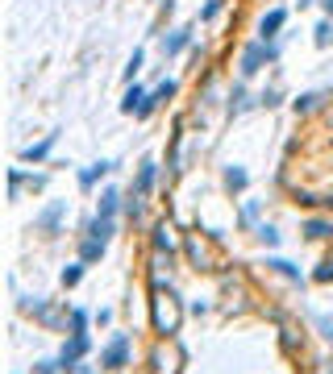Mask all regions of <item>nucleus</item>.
Masks as SVG:
<instances>
[{
  "mask_svg": "<svg viewBox=\"0 0 333 374\" xmlns=\"http://www.w3.org/2000/svg\"><path fill=\"white\" fill-rule=\"evenodd\" d=\"M180 316H184V308H180V295L171 291V287H154V308H150V325L154 333H163V337H171L175 328H180Z\"/></svg>",
  "mask_w": 333,
  "mask_h": 374,
  "instance_id": "obj_1",
  "label": "nucleus"
},
{
  "mask_svg": "<svg viewBox=\"0 0 333 374\" xmlns=\"http://www.w3.org/2000/svg\"><path fill=\"white\" fill-rule=\"evenodd\" d=\"M275 58H279V46H275V42H263V38H258V42H250V46L241 50V75H254V71H263V67H267V63H275Z\"/></svg>",
  "mask_w": 333,
  "mask_h": 374,
  "instance_id": "obj_2",
  "label": "nucleus"
},
{
  "mask_svg": "<svg viewBox=\"0 0 333 374\" xmlns=\"http://www.w3.org/2000/svg\"><path fill=\"white\" fill-rule=\"evenodd\" d=\"M92 349V337L84 333V337H71V341H63V349H58V362H63V374H75L80 370V362H84V354Z\"/></svg>",
  "mask_w": 333,
  "mask_h": 374,
  "instance_id": "obj_3",
  "label": "nucleus"
},
{
  "mask_svg": "<svg viewBox=\"0 0 333 374\" xmlns=\"http://www.w3.org/2000/svg\"><path fill=\"white\" fill-rule=\"evenodd\" d=\"M125 358H130V337H125V333H113V341L100 349V366H104V370H121Z\"/></svg>",
  "mask_w": 333,
  "mask_h": 374,
  "instance_id": "obj_4",
  "label": "nucleus"
},
{
  "mask_svg": "<svg viewBox=\"0 0 333 374\" xmlns=\"http://www.w3.org/2000/svg\"><path fill=\"white\" fill-rule=\"evenodd\" d=\"M180 92V84H175V79H167V84H158V88H154V92L146 96L142 100V108H138V112H134V117H138V121H146V117H150V112H154V108H158V104H163V100H171V96Z\"/></svg>",
  "mask_w": 333,
  "mask_h": 374,
  "instance_id": "obj_5",
  "label": "nucleus"
},
{
  "mask_svg": "<svg viewBox=\"0 0 333 374\" xmlns=\"http://www.w3.org/2000/svg\"><path fill=\"white\" fill-rule=\"evenodd\" d=\"M284 21H287V8H271V13L258 21V38H263V42H275L279 30H284Z\"/></svg>",
  "mask_w": 333,
  "mask_h": 374,
  "instance_id": "obj_6",
  "label": "nucleus"
},
{
  "mask_svg": "<svg viewBox=\"0 0 333 374\" xmlns=\"http://www.w3.org/2000/svg\"><path fill=\"white\" fill-rule=\"evenodd\" d=\"M108 171H117V162H113V158H100V162H92V167H84V171H80V187H84V191H92Z\"/></svg>",
  "mask_w": 333,
  "mask_h": 374,
  "instance_id": "obj_7",
  "label": "nucleus"
},
{
  "mask_svg": "<svg viewBox=\"0 0 333 374\" xmlns=\"http://www.w3.org/2000/svg\"><path fill=\"white\" fill-rule=\"evenodd\" d=\"M63 212H67V200H54L46 212H38V217H34V229H42V233H54V229H58V221H63Z\"/></svg>",
  "mask_w": 333,
  "mask_h": 374,
  "instance_id": "obj_8",
  "label": "nucleus"
},
{
  "mask_svg": "<svg viewBox=\"0 0 333 374\" xmlns=\"http://www.w3.org/2000/svg\"><path fill=\"white\" fill-rule=\"evenodd\" d=\"M42 183H46V175H25V171H17V167L8 171V195H13V200L21 195V187H42Z\"/></svg>",
  "mask_w": 333,
  "mask_h": 374,
  "instance_id": "obj_9",
  "label": "nucleus"
},
{
  "mask_svg": "<svg viewBox=\"0 0 333 374\" xmlns=\"http://www.w3.org/2000/svg\"><path fill=\"white\" fill-rule=\"evenodd\" d=\"M113 233H117V217H100V212H96V221L88 225V237L108 245V241H113Z\"/></svg>",
  "mask_w": 333,
  "mask_h": 374,
  "instance_id": "obj_10",
  "label": "nucleus"
},
{
  "mask_svg": "<svg viewBox=\"0 0 333 374\" xmlns=\"http://www.w3.org/2000/svg\"><path fill=\"white\" fill-rule=\"evenodd\" d=\"M54 141H58V134H46V138L42 141H34V146H25V150H21V158H25V162H42V158H46L50 150H54Z\"/></svg>",
  "mask_w": 333,
  "mask_h": 374,
  "instance_id": "obj_11",
  "label": "nucleus"
},
{
  "mask_svg": "<svg viewBox=\"0 0 333 374\" xmlns=\"http://www.w3.org/2000/svg\"><path fill=\"white\" fill-rule=\"evenodd\" d=\"M191 46V30H171V38H163V54L167 58H175L180 50Z\"/></svg>",
  "mask_w": 333,
  "mask_h": 374,
  "instance_id": "obj_12",
  "label": "nucleus"
},
{
  "mask_svg": "<svg viewBox=\"0 0 333 374\" xmlns=\"http://www.w3.org/2000/svg\"><path fill=\"white\" fill-rule=\"evenodd\" d=\"M154 179H158V162H154V158H146L142 167H138V183H134V191L146 195V191L154 187Z\"/></svg>",
  "mask_w": 333,
  "mask_h": 374,
  "instance_id": "obj_13",
  "label": "nucleus"
},
{
  "mask_svg": "<svg viewBox=\"0 0 333 374\" xmlns=\"http://www.w3.org/2000/svg\"><path fill=\"white\" fill-rule=\"evenodd\" d=\"M304 237H313V241H329L333 237V221H321V217L304 221Z\"/></svg>",
  "mask_w": 333,
  "mask_h": 374,
  "instance_id": "obj_14",
  "label": "nucleus"
},
{
  "mask_svg": "<svg viewBox=\"0 0 333 374\" xmlns=\"http://www.w3.org/2000/svg\"><path fill=\"white\" fill-rule=\"evenodd\" d=\"M154 250H158V254H163V250H167V254L175 250V229H171L167 221H158V225H154Z\"/></svg>",
  "mask_w": 333,
  "mask_h": 374,
  "instance_id": "obj_15",
  "label": "nucleus"
},
{
  "mask_svg": "<svg viewBox=\"0 0 333 374\" xmlns=\"http://www.w3.org/2000/svg\"><path fill=\"white\" fill-rule=\"evenodd\" d=\"M117 208H121V191L117 187H104L100 191V217H117Z\"/></svg>",
  "mask_w": 333,
  "mask_h": 374,
  "instance_id": "obj_16",
  "label": "nucleus"
},
{
  "mask_svg": "<svg viewBox=\"0 0 333 374\" xmlns=\"http://www.w3.org/2000/svg\"><path fill=\"white\" fill-rule=\"evenodd\" d=\"M267 266H271L275 275H284V279H291V283H304V275H300V266H291L287 258H267Z\"/></svg>",
  "mask_w": 333,
  "mask_h": 374,
  "instance_id": "obj_17",
  "label": "nucleus"
},
{
  "mask_svg": "<svg viewBox=\"0 0 333 374\" xmlns=\"http://www.w3.org/2000/svg\"><path fill=\"white\" fill-rule=\"evenodd\" d=\"M100 258H104V241L84 237V245H80V262H100Z\"/></svg>",
  "mask_w": 333,
  "mask_h": 374,
  "instance_id": "obj_18",
  "label": "nucleus"
},
{
  "mask_svg": "<svg viewBox=\"0 0 333 374\" xmlns=\"http://www.w3.org/2000/svg\"><path fill=\"white\" fill-rule=\"evenodd\" d=\"M142 100H146V92L134 84V88L125 92V100H121V112H138V108H142Z\"/></svg>",
  "mask_w": 333,
  "mask_h": 374,
  "instance_id": "obj_19",
  "label": "nucleus"
},
{
  "mask_svg": "<svg viewBox=\"0 0 333 374\" xmlns=\"http://www.w3.org/2000/svg\"><path fill=\"white\" fill-rule=\"evenodd\" d=\"M84 266H88V262H75V266H63V275H58V279H63V287H75V283L84 279Z\"/></svg>",
  "mask_w": 333,
  "mask_h": 374,
  "instance_id": "obj_20",
  "label": "nucleus"
},
{
  "mask_svg": "<svg viewBox=\"0 0 333 374\" xmlns=\"http://www.w3.org/2000/svg\"><path fill=\"white\" fill-rule=\"evenodd\" d=\"M88 321H92V316H88L84 308H75V312H71V337H84V333H88Z\"/></svg>",
  "mask_w": 333,
  "mask_h": 374,
  "instance_id": "obj_21",
  "label": "nucleus"
},
{
  "mask_svg": "<svg viewBox=\"0 0 333 374\" xmlns=\"http://www.w3.org/2000/svg\"><path fill=\"white\" fill-rule=\"evenodd\" d=\"M225 183L234 187V191H246L250 179H246V171H241V167H230V171H225Z\"/></svg>",
  "mask_w": 333,
  "mask_h": 374,
  "instance_id": "obj_22",
  "label": "nucleus"
},
{
  "mask_svg": "<svg viewBox=\"0 0 333 374\" xmlns=\"http://www.w3.org/2000/svg\"><path fill=\"white\" fill-rule=\"evenodd\" d=\"M317 104H321V92H304L300 100H296V112H313Z\"/></svg>",
  "mask_w": 333,
  "mask_h": 374,
  "instance_id": "obj_23",
  "label": "nucleus"
},
{
  "mask_svg": "<svg viewBox=\"0 0 333 374\" xmlns=\"http://www.w3.org/2000/svg\"><path fill=\"white\" fill-rule=\"evenodd\" d=\"M125 212H130V221H142V195H138V191H130V200H125Z\"/></svg>",
  "mask_w": 333,
  "mask_h": 374,
  "instance_id": "obj_24",
  "label": "nucleus"
},
{
  "mask_svg": "<svg viewBox=\"0 0 333 374\" xmlns=\"http://www.w3.org/2000/svg\"><path fill=\"white\" fill-rule=\"evenodd\" d=\"M313 34H317V46H333V21H321Z\"/></svg>",
  "mask_w": 333,
  "mask_h": 374,
  "instance_id": "obj_25",
  "label": "nucleus"
},
{
  "mask_svg": "<svg viewBox=\"0 0 333 374\" xmlns=\"http://www.w3.org/2000/svg\"><path fill=\"white\" fill-rule=\"evenodd\" d=\"M258 241L263 245H279V229L275 225H258Z\"/></svg>",
  "mask_w": 333,
  "mask_h": 374,
  "instance_id": "obj_26",
  "label": "nucleus"
},
{
  "mask_svg": "<svg viewBox=\"0 0 333 374\" xmlns=\"http://www.w3.org/2000/svg\"><path fill=\"white\" fill-rule=\"evenodd\" d=\"M138 71H142V50H134V54H130V63H125V79L134 84V75H138Z\"/></svg>",
  "mask_w": 333,
  "mask_h": 374,
  "instance_id": "obj_27",
  "label": "nucleus"
},
{
  "mask_svg": "<svg viewBox=\"0 0 333 374\" xmlns=\"http://www.w3.org/2000/svg\"><path fill=\"white\" fill-rule=\"evenodd\" d=\"M313 325L321 328V337H325V341L333 345V321H329V316H321V312H317V316H313Z\"/></svg>",
  "mask_w": 333,
  "mask_h": 374,
  "instance_id": "obj_28",
  "label": "nucleus"
},
{
  "mask_svg": "<svg viewBox=\"0 0 333 374\" xmlns=\"http://www.w3.org/2000/svg\"><path fill=\"white\" fill-rule=\"evenodd\" d=\"M217 13H221V0H208V4L200 8V21H217Z\"/></svg>",
  "mask_w": 333,
  "mask_h": 374,
  "instance_id": "obj_29",
  "label": "nucleus"
},
{
  "mask_svg": "<svg viewBox=\"0 0 333 374\" xmlns=\"http://www.w3.org/2000/svg\"><path fill=\"white\" fill-rule=\"evenodd\" d=\"M313 279L317 283H333V262H321V266L313 271Z\"/></svg>",
  "mask_w": 333,
  "mask_h": 374,
  "instance_id": "obj_30",
  "label": "nucleus"
},
{
  "mask_svg": "<svg viewBox=\"0 0 333 374\" xmlns=\"http://www.w3.org/2000/svg\"><path fill=\"white\" fill-rule=\"evenodd\" d=\"M58 370H63V362L54 358V362H38V370H34V374H58Z\"/></svg>",
  "mask_w": 333,
  "mask_h": 374,
  "instance_id": "obj_31",
  "label": "nucleus"
},
{
  "mask_svg": "<svg viewBox=\"0 0 333 374\" xmlns=\"http://www.w3.org/2000/svg\"><path fill=\"white\" fill-rule=\"evenodd\" d=\"M321 4H325V13H329V21H333V0H321Z\"/></svg>",
  "mask_w": 333,
  "mask_h": 374,
  "instance_id": "obj_32",
  "label": "nucleus"
},
{
  "mask_svg": "<svg viewBox=\"0 0 333 374\" xmlns=\"http://www.w3.org/2000/svg\"><path fill=\"white\" fill-rule=\"evenodd\" d=\"M80 374H84V370H80Z\"/></svg>",
  "mask_w": 333,
  "mask_h": 374,
  "instance_id": "obj_33",
  "label": "nucleus"
},
{
  "mask_svg": "<svg viewBox=\"0 0 333 374\" xmlns=\"http://www.w3.org/2000/svg\"><path fill=\"white\" fill-rule=\"evenodd\" d=\"M329 374H333V370H329Z\"/></svg>",
  "mask_w": 333,
  "mask_h": 374,
  "instance_id": "obj_34",
  "label": "nucleus"
}]
</instances>
